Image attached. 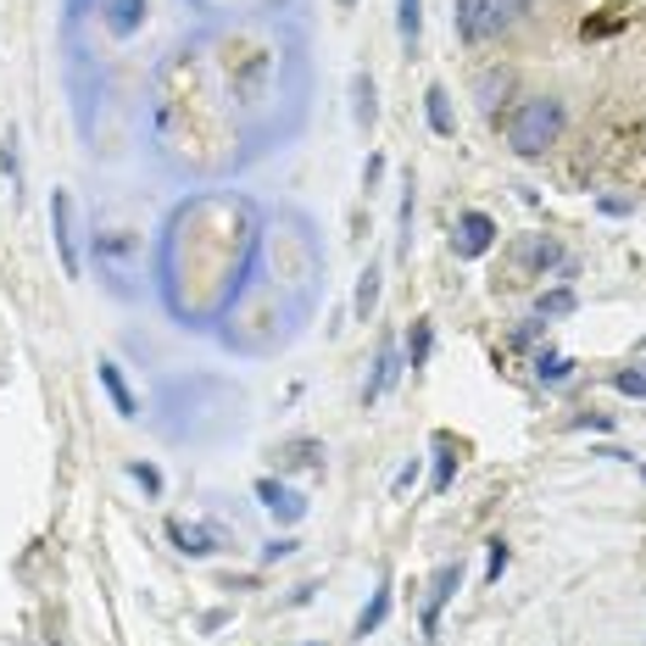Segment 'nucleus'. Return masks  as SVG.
I'll return each instance as SVG.
<instances>
[{
    "instance_id": "f257e3e1",
    "label": "nucleus",
    "mask_w": 646,
    "mask_h": 646,
    "mask_svg": "<svg viewBox=\"0 0 646 646\" xmlns=\"http://www.w3.org/2000/svg\"><path fill=\"white\" fill-rule=\"evenodd\" d=\"M507 151L513 157H524V162H535V157H546L551 146L563 140V128H569V107L558 101V96H524L519 107H507Z\"/></svg>"
},
{
    "instance_id": "f03ea898",
    "label": "nucleus",
    "mask_w": 646,
    "mask_h": 646,
    "mask_svg": "<svg viewBox=\"0 0 646 646\" xmlns=\"http://www.w3.org/2000/svg\"><path fill=\"white\" fill-rule=\"evenodd\" d=\"M457 591H463V558L440 563L435 580H430V596H424V608H419V630H424V641L440 635V613L451 608V596H457Z\"/></svg>"
},
{
    "instance_id": "7ed1b4c3",
    "label": "nucleus",
    "mask_w": 646,
    "mask_h": 646,
    "mask_svg": "<svg viewBox=\"0 0 646 646\" xmlns=\"http://www.w3.org/2000/svg\"><path fill=\"white\" fill-rule=\"evenodd\" d=\"M501 240V228H496V218L490 212H480V207H469L463 218H457V235H451V257L457 262H480L490 246Z\"/></svg>"
},
{
    "instance_id": "20e7f679",
    "label": "nucleus",
    "mask_w": 646,
    "mask_h": 646,
    "mask_svg": "<svg viewBox=\"0 0 646 646\" xmlns=\"http://www.w3.org/2000/svg\"><path fill=\"white\" fill-rule=\"evenodd\" d=\"M513 262H519V273H530V279H546V273H563L569 268V251L551 240V235H519L513 240Z\"/></svg>"
},
{
    "instance_id": "39448f33",
    "label": "nucleus",
    "mask_w": 646,
    "mask_h": 646,
    "mask_svg": "<svg viewBox=\"0 0 646 646\" xmlns=\"http://www.w3.org/2000/svg\"><path fill=\"white\" fill-rule=\"evenodd\" d=\"M251 490H257V501H262V513H273V519L285 524V530L307 519V496H301V490H290L279 474H262Z\"/></svg>"
},
{
    "instance_id": "423d86ee",
    "label": "nucleus",
    "mask_w": 646,
    "mask_h": 646,
    "mask_svg": "<svg viewBox=\"0 0 646 646\" xmlns=\"http://www.w3.org/2000/svg\"><path fill=\"white\" fill-rule=\"evenodd\" d=\"M51 235H57L62 273H67V279H78V273H84V257H78V235H73V196H67V190L51 196Z\"/></svg>"
},
{
    "instance_id": "0eeeda50",
    "label": "nucleus",
    "mask_w": 646,
    "mask_h": 646,
    "mask_svg": "<svg viewBox=\"0 0 646 646\" xmlns=\"http://www.w3.org/2000/svg\"><path fill=\"white\" fill-rule=\"evenodd\" d=\"M401 374H407V362H401V346H380V357H374V374L362 380V407H380L396 385H401Z\"/></svg>"
},
{
    "instance_id": "6e6552de",
    "label": "nucleus",
    "mask_w": 646,
    "mask_h": 646,
    "mask_svg": "<svg viewBox=\"0 0 646 646\" xmlns=\"http://www.w3.org/2000/svg\"><path fill=\"white\" fill-rule=\"evenodd\" d=\"M451 28H457V39H463V45L496 39V28H490V0H451Z\"/></svg>"
},
{
    "instance_id": "1a4fd4ad",
    "label": "nucleus",
    "mask_w": 646,
    "mask_h": 646,
    "mask_svg": "<svg viewBox=\"0 0 646 646\" xmlns=\"http://www.w3.org/2000/svg\"><path fill=\"white\" fill-rule=\"evenodd\" d=\"M96 380H101V390H107V401H112V412L117 419H140V401H134V390H128V380H123V368L112 362V357H101L96 362Z\"/></svg>"
},
{
    "instance_id": "9d476101",
    "label": "nucleus",
    "mask_w": 646,
    "mask_h": 646,
    "mask_svg": "<svg viewBox=\"0 0 646 646\" xmlns=\"http://www.w3.org/2000/svg\"><path fill=\"white\" fill-rule=\"evenodd\" d=\"M167 541H173L178 558H196V563L218 551V535L207 524H184V519H167Z\"/></svg>"
},
{
    "instance_id": "9b49d317",
    "label": "nucleus",
    "mask_w": 646,
    "mask_h": 646,
    "mask_svg": "<svg viewBox=\"0 0 646 646\" xmlns=\"http://www.w3.org/2000/svg\"><path fill=\"white\" fill-rule=\"evenodd\" d=\"M435 357V318H412V330L401 340V362H407V374H424Z\"/></svg>"
},
{
    "instance_id": "f8f14e48",
    "label": "nucleus",
    "mask_w": 646,
    "mask_h": 646,
    "mask_svg": "<svg viewBox=\"0 0 646 646\" xmlns=\"http://www.w3.org/2000/svg\"><path fill=\"white\" fill-rule=\"evenodd\" d=\"M530 368H535V385H546V390H569V385H574V368H580V362L546 346V351H535V362H530Z\"/></svg>"
},
{
    "instance_id": "ddd939ff",
    "label": "nucleus",
    "mask_w": 646,
    "mask_h": 646,
    "mask_svg": "<svg viewBox=\"0 0 646 646\" xmlns=\"http://www.w3.org/2000/svg\"><path fill=\"white\" fill-rule=\"evenodd\" d=\"M390 602H396V591H390V580H380L374 585V596H368V602H362V613H357V641H368V635H380L385 630V619H390Z\"/></svg>"
},
{
    "instance_id": "4468645a",
    "label": "nucleus",
    "mask_w": 646,
    "mask_h": 646,
    "mask_svg": "<svg viewBox=\"0 0 646 646\" xmlns=\"http://www.w3.org/2000/svg\"><path fill=\"white\" fill-rule=\"evenodd\" d=\"M351 117L362 134H374L380 123V89H374V73H351Z\"/></svg>"
},
{
    "instance_id": "2eb2a0df",
    "label": "nucleus",
    "mask_w": 646,
    "mask_h": 646,
    "mask_svg": "<svg viewBox=\"0 0 646 646\" xmlns=\"http://www.w3.org/2000/svg\"><path fill=\"white\" fill-rule=\"evenodd\" d=\"M380 285H385V268L368 262V268L357 273V296H351V318H357V323H374V312H380Z\"/></svg>"
},
{
    "instance_id": "dca6fc26",
    "label": "nucleus",
    "mask_w": 646,
    "mask_h": 646,
    "mask_svg": "<svg viewBox=\"0 0 646 646\" xmlns=\"http://www.w3.org/2000/svg\"><path fill=\"white\" fill-rule=\"evenodd\" d=\"M424 123H430V134H440V140H451V134H457V112H451V89L446 84H430L424 89Z\"/></svg>"
},
{
    "instance_id": "f3484780",
    "label": "nucleus",
    "mask_w": 646,
    "mask_h": 646,
    "mask_svg": "<svg viewBox=\"0 0 646 646\" xmlns=\"http://www.w3.org/2000/svg\"><path fill=\"white\" fill-rule=\"evenodd\" d=\"M412 212H419V184L412 173L401 178V201H396V257H412Z\"/></svg>"
},
{
    "instance_id": "a211bd4d",
    "label": "nucleus",
    "mask_w": 646,
    "mask_h": 646,
    "mask_svg": "<svg viewBox=\"0 0 646 646\" xmlns=\"http://www.w3.org/2000/svg\"><path fill=\"white\" fill-rule=\"evenodd\" d=\"M273 457H279V474H290V469H323V440L301 435V440H285Z\"/></svg>"
},
{
    "instance_id": "6ab92c4d",
    "label": "nucleus",
    "mask_w": 646,
    "mask_h": 646,
    "mask_svg": "<svg viewBox=\"0 0 646 646\" xmlns=\"http://www.w3.org/2000/svg\"><path fill=\"white\" fill-rule=\"evenodd\" d=\"M396 34H401V51L419 57V39H424V0H396Z\"/></svg>"
},
{
    "instance_id": "aec40b11",
    "label": "nucleus",
    "mask_w": 646,
    "mask_h": 646,
    "mask_svg": "<svg viewBox=\"0 0 646 646\" xmlns=\"http://www.w3.org/2000/svg\"><path fill=\"white\" fill-rule=\"evenodd\" d=\"M457 469H463V457H457L451 435H435V469H430V490H435V496H446V490H451V480H457Z\"/></svg>"
},
{
    "instance_id": "412c9836",
    "label": "nucleus",
    "mask_w": 646,
    "mask_h": 646,
    "mask_svg": "<svg viewBox=\"0 0 646 646\" xmlns=\"http://www.w3.org/2000/svg\"><path fill=\"white\" fill-rule=\"evenodd\" d=\"M107 28L117 39H134L146 28V0H112V7H107Z\"/></svg>"
},
{
    "instance_id": "4be33fe9",
    "label": "nucleus",
    "mask_w": 646,
    "mask_h": 646,
    "mask_svg": "<svg viewBox=\"0 0 646 646\" xmlns=\"http://www.w3.org/2000/svg\"><path fill=\"white\" fill-rule=\"evenodd\" d=\"M574 307H580L574 285H551V290H541V296H535V307H530V312H535L541 323H551V318H569Z\"/></svg>"
},
{
    "instance_id": "5701e85b",
    "label": "nucleus",
    "mask_w": 646,
    "mask_h": 646,
    "mask_svg": "<svg viewBox=\"0 0 646 646\" xmlns=\"http://www.w3.org/2000/svg\"><path fill=\"white\" fill-rule=\"evenodd\" d=\"M0 167H7L12 178V201H23V140H17V128H7V140H0Z\"/></svg>"
},
{
    "instance_id": "b1692460",
    "label": "nucleus",
    "mask_w": 646,
    "mask_h": 646,
    "mask_svg": "<svg viewBox=\"0 0 646 646\" xmlns=\"http://www.w3.org/2000/svg\"><path fill=\"white\" fill-rule=\"evenodd\" d=\"M507 563H513V546H507L501 535H490V541H485V585H501Z\"/></svg>"
},
{
    "instance_id": "393cba45",
    "label": "nucleus",
    "mask_w": 646,
    "mask_h": 646,
    "mask_svg": "<svg viewBox=\"0 0 646 646\" xmlns=\"http://www.w3.org/2000/svg\"><path fill=\"white\" fill-rule=\"evenodd\" d=\"M530 7H535V0H490V28H496V34H507V28H513Z\"/></svg>"
},
{
    "instance_id": "a878e982",
    "label": "nucleus",
    "mask_w": 646,
    "mask_h": 646,
    "mask_svg": "<svg viewBox=\"0 0 646 646\" xmlns=\"http://www.w3.org/2000/svg\"><path fill=\"white\" fill-rule=\"evenodd\" d=\"M128 480L140 485V490H146L151 501L162 496V469H157V463H140V457H128Z\"/></svg>"
},
{
    "instance_id": "bb28decb",
    "label": "nucleus",
    "mask_w": 646,
    "mask_h": 646,
    "mask_svg": "<svg viewBox=\"0 0 646 646\" xmlns=\"http://www.w3.org/2000/svg\"><path fill=\"white\" fill-rule=\"evenodd\" d=\"M613 390H619V396H635V401H646V368H641V362L619 368V374H613Z\"/></svg>"
},
{
    "instance_id": "cd10ccee",
    "label": "nucleus",
    "mask_w": 646,
    "mask_h": 646,
    "mask_svg": "<svg viewBox=\"0 0 646 646\" xmlns=\"http://www.w3.org/2000/svg\"><path fill=\"white\" fill-rule=\"evenodd\" d=\"M419 480H424V457H407V463L396 469V480H390V496H407Z\"/></svg>"
},
{
    "instance_id": "c85d7f7f",
    "label": "nucleus",
    "mask_w": 646,
    "mask_h": 646,
    "mask_svg": "<svg viewBox=\"0 0 646 646\" xmlns=\"http://www.w3.org/2000/svg\"><path fill=\"white\" fill-rule=\"evenodd\" d=\"M507 84H513L507 73H485V78H480V107H485V112H496V101L507 96Z\"/></svg>"
},
{
    "instance_id": "c756f323",
    "label": "nucleus",
    "mask_w": 646,
    "mask_h": 646,
    "mask_svg": "<svg viewBox=\"0 0 646 646\" xmlns=\"http://www.w3.org/2000/svg\"><path fill=\"white\" fill-rule=\"evenodd\" d=\"M296 551H301L296 535H273V541L262 546V563H285V558H296Z\"/></svg>"
},
{
    "instance_id": "7c9ffc66",
    "label": "nucleus",
    "mask_w": 646,
    "mask_h": 646,
    "mask_svg": "<svg viewBox=\"0 0 646 646\" xmlns=\"http://www.w3.org/2000/svg\"><path fill=\"white\" fill-rule=\"evenodd\" d=\"M569 430H591V435H608V430H619L608 412H580V419H569Z\"/></svg>"
},
{
    "instance_id": "2f4dec72",
    "label": "nucleus",
    "mask_w": 646,
    "mask_h": 646,
    "mask_svg": "<svg viewBox=\"0 0 646 646\" xmlns=\"http://www.w3.org/2000/svg\"><path fill=\"white\" fill-rule=\"evenodd\" d=\"M541 335H546V323H541V318H535V312H530V318H524V323H519V330H513V346H535V340H541Z\"/></svg>"
},
{
    "instance_id": "473e14b6",
    "label": "nucleus",
    "mask_w": 646,
    "mask_h": 646,
    "mask_svg": "<svg viewBox=\"0 0 646 646\" xmlns=\"http://www.w3.org/2000/svg\"><path fill=\"white\" fill-rule=\"evenodd\" d=\"M380 178H385V157L374 151V157H368V167H362V190L374 196V190H380Z\"/></svg>"
},
{
    "instance_id": "72a5a7b5",
    "label": "nucleus",
    "mask_w": 646,
    "mask_h": 646,
    "mask_svg": "<svg viewBox=\"0 0 646 646\" xmlns=\"http://www.w3.org/2000/svg\"><path fill=\"white\" fill-rule=\"evenodd\" d=\"M596 207H602L608 218H630V212H635V201H624V196H602Z\"/></svg>"
},
{
    "instance_id": "f704fd0d",
    "label": "nucleus",
    "mask_w": 646,
    "mask_h": 646,
    "mask_svg": "<svg viewBox=\"0 0 646 646\" xmlns=\"http://www.w3.org/2000/svg\"><path fill=\"white\" fill-rule=\"evenodd\" d=\"M591 457H613V463H635L630 451H619V446H591Z\"/></svg>"
},
{
    "instance_id": "c9c22d12",
    "label": "nucleus",
    "mask_w": 646,
    "mask_h": 646,
    "mask_svg": "<svg viewBox=\"0 0 646 646\" xmlns=\"http://www.w3.org/2000/svg\"><path fill=\"white\" fill-rule=\"evenodd\" d=\"M45 646H62V641H57V635H45Z\"/></svg>"
},
{
    "instance_id": "e433bc0d",
    "label": "nucleus",
    "mask_w": 646,
    "mask_h": 646,
    "mask_svg": "<svg viewBox=\"0 0 646 646\" xmlns=\"http://www.w3.org/2000/svg\"><path fill=\"white\" fill-rule=\"evenodd\" d=\"M641 485H646V463H641Z\"/></svg>"
},
{
    "instance_id": "4c0bfd02",
    "label": "nucleus",
    "mask_w": 646,
    "mask_h": 646,
    "mask_svg": "<svg viewBox=\"0 0 646 646\" xmlns=\"http://www.w3.org/2000/svg\"><path fill=\"white\" fill-rule=\"evenodd\" d=\"M340 7H357V0H340Z\"/></svg>"
},
{
    "instance_id": "58836bf2",
    "label": "nucleus",
    "mask_w": 646,
    "mask_h": 646,
    "mask_svg": "<svg viewBox=\"0 0 646 646\" xmlns=\"http://www.w3.org/2000/svg\"><path fill=\"white\" fill-rule=\"evenodd\" d=\"M307 646H323V641H307Z\"/></svg>"
}]
</instances>
